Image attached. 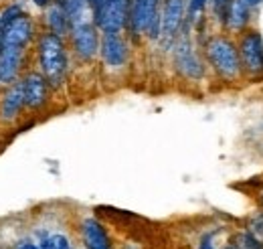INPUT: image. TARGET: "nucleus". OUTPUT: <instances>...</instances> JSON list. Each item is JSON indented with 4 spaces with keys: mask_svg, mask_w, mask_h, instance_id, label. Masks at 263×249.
<instances>
[{
    "mask_svg": "<svg viewBox=\"0 0 263 249\" xmlns=\"http://www.w3.org/2000/svg\"><path fill=\"white\" fill-rule=\"evenodd\" d=\"M233 247L235 249H263V243L257 241L249 231H241V233L235 235Z\"/></svg>",
    "mask_w": 263,
    "mask_h": 249,
    "instance_id": "obj_19",
    "label": "nucleus"
},
{
    "mask_svg": "<svg viewBox=\"0 0 263 249\" xmlns=\"http://www.w3.org/2000/svg\"><path fill=\"white\" fill-rule=\"evenodd\" d=\"M23 108H27V105H25L23 83H21V79H18V81H14L12 85H6V92L0 97V122L12 124L14 120H18Z\"/></svg>",
    "mask_w": 263,
    "mask_h": 249,
    "instance_id": "obj_13",
    "label": "nucleus"
},
{
    "mask_svg": "<svg viewBox=\"0 0 263 249\" xmlns=\"http://www.w3.org/2000/svg\"><path fill=\"white\" fill-rule=\"evenodd\" d=\"M172 61H174L176 71L191 81H200L204 77V65L198 57L189 32H182L176 37L172 45Z\"/></svg>",
    "mask_w": 263,
    "mask_h": 249,
    "instance_id": "obj_5",
    "label": "nucleus"
},
{
    "mask_svg": "<svg viewBox=\"0 0 263 249\" xmlns=\"http://www.w3.org/2000/svg\"><path fill=\"white\" fill-rule=\"evenodd\" d=\"M93 10V23L103 34H122L128 27L130 0H98Z\"/></svg>",
    "mask_w": 263,
    "mask_h": 249,
    "instance_id": "obj_4",
    "label": "nucleus"
},
{
    "mask_svg": "<svg viewBox=\"0 0 263 249\" xmlns=\"http://www.w3.org/2000/svg\"><path fill=\"white\" fill-rule=\"evenodd\" d=\"M65 8L67 16L71 21V27L77 25V23H83V21H91L93 19V10H91V4L89 0H59Z\"/></svg>",
    "mask_w": 263,
    "mask_h": 249,
    "instance_id": "obj_16",
    "label": "nucleus"
},
{
    "mask_svg": "<svg viewBox=\"0 0 263 249\" xmlns=\"http://www.w3.org/2000/svg\"><path fill=\"white\" fill-rule=\"evenodd\" d=\"M25 51L27 49L0 45V83L2 85H12L14 81L21 79Z\"/></svg>",
    "mask_w": 263,
    "mask_h": 249,
    "instance_id": "obj_12",
    "label": "nucleus"
},
{
    "mask_svg": "<svg viewBox=\"0 0 263 249\" xmlns=\"http://www.w3.org/2000/svg\"><path fill=\"white\" fill-rule=\"evenodd\" d=\"M186 2L189 0H162V34L164 43L174 45L176 37L180 34V29L186 19Z\"/></svg>",
    "mask_w": 263,
    "mask_h": 249,
    "instance_id": "obj_8",
    "label": "nucleus"
},
{
    "mask_svg": "<svg viewBox=\"0 0 263 249\" xmlns=\"http://www.w3.org/2000/svg\"><path fill=\"white\" fill-rule=\"evenodd\" d=\"M89 4H91V8H93V6L98 4V0H89Z\"/></svg>",
    "mask_w": 263,
    "mask_h": 249,
    "instance_id": "obj_28",
    "label": "nucleus"
},
{
    "mask_svg": "<svg viewBox=\"0 0 263 249\" xmlns=\"http://www.w3.org/2000/svg\"><path fill=\"white\" fill-rule=\"evenodd\" d=\"M14 249H41V247H39L34 241H29V239H25V241H18Z\"/></svg>",
    "mask_w": 263,
    "mask_h": 249,
    "instance_id": "obj_24",
    "label": "nucleus"
},
{
    "mask_svg": "<svg viewBox=\"0 0 263 249\" xmlns=\"http://www.w3.org/2000/svg\"><path fill=\"white\" fill-rule=\"evenodd\" d=\"M206 2H209V0H189V2H186V19H189L191 25L202 14V10L206 8Z\"/></svg>",
    "mask_w": 263,
    "mask_h": 249,
    "instance_id": "obj_20",
    "label": "nucleus"
},
{
    "mask_svg": "<svg viewBox=\"0 0 263 249\" xmlns=\"http://www.w3.org/2000/svg\"><path fill=\"white\" fill-rule=\"evenodd\" d=\"M198 249H217V247H215V243H213V233H209V235H204V237L200 239V245H198ZM227 249H235V247H233V243H231Z\"/></svg>",
    "mask_w": 263,
    "mask_h": 249,
    "instance_id": "obj_23",
    "label": "nucleus"
},
{
    "mask_svg": "<svg viewBox=\"0 0 263 249\" xmlns=\"http://www.w3.org/2000/svg\"><path fill=\"white\" fill-rule=\"evenodd\" d=\"M21 83L25 94V105L29 110H41L49 99V87H51L45 75L39 71H29L27 75L21 77Z\"/></svg>",
    "mask_w": 263,
    "mask_h": 249,
    "instance_id": "obj_10",
    "label": "nucleus"
},
{
    "mask_svg": "<svg viewBox=\"0 0 263 249\" xmlns=\"http://www.w3.org/2000/svg\"><path fill=\"white\" fill-rule=\"evenodd\" d=\"M34 243L41 249H73L63 233H43Z\"/></svg>",
    "mask_w": 263,
    "mask_h": 249,
    "instance_id": "obj_17",
    "label": "nucleus"
},
{
    "mask_svg": "<svg viewBox=\"0 0 263 249\" xmlns=\"http://www.w3.org/2000/svg\"><path fill=\"white\" fill-rule=\"evenodd\" d=\"M45 23H47L49 32H53V34H57V37H61V39L71 32V21H69L65 8H63V4H61L59 0H55V2H51V4L47 6Z\"/></svg>",
    "mask_w": 263,
    "mask_h": 249,
    "instance_id": "obj_15",
    "label": "nucleus"
},
{
    "mask_svg": "<svg viewBox=\"0 0 263 249\" xmlns=\"http://www.w3.org/2000/svg\"><path fill=\"white\" fill-rule=\"evenodd\" d=\"M239 59L241 67L247 75L263 79V37L259 31H247L243 32L239 41Z\"/></svg>",
    "mask_w": 263,
    "mask_h": 249,
    "instance_id": "obj_6",
    "label": "nucleus"
},
{
    "mask_svg": "<svg viewBox=\"0 0 263 249\" xmlns=\"http://www.w3.org/2000/svg\"><path fill=\"white\" fill-rule=\"evenodd\" d=\"M31 2H33L34 6H39V8H47V6H49L53 0H31Z\"/></svg>",
    "mask_w": 263,
    "mask_h": 249,
    "instance_id": "obj_25",
    "label": "nucleus"
},
{
    "mask_svg": "<svg viewBox=\"0 0 263 249\" xmlns=\"http://www.w3.org/2000/svg\"><path fill=\"white\" fill-rule=\"evenodd\" d=\"M23 12H25V8H23L21 2H10V4L2 6V10H0V31H2L8 23H12L16 16H21Z\"/></svg>",
    "mask_w": 263,
    "mask_h": 249,
    "instance_id": "obj_18",
    "label": "nucleus"
},
{
    "mask_svg": "<svg viewBox=\"0 0 263 249\" xmlns=\"http://www.w3.org/2000/svg\"><path fill=\"white\" fill-rule=\"evenodd\" d=\"M34 39V23L33 19L23 12L21 16H16L12 23H8L2 29L0 37V45L4 47H18V49H27Z\"/></svg>",
    "mask_w": 263,
    "mask_h": 249,
    "instance_id": "obj_9",
    "label": "nucleus"
},
{
    "mask_svg": "<svg viewBox=\"0 0 263 249\" xmlns=\"http://www.w3.org/2000/svg\"><path fill=\"white\" fill-rule=\"evenodd\" d=\"M204 53H206L211 67L217 71L219 77H223L227 81H235L241 75L243 67H241V59H239V51L231 39L223 37V34L211 37L206 41Z\"/></svg>",
    "mask_w": 263,
    "mask_h": 249,
    "instance_id": "obj_2",
    "label": "nucleus"
},
{
    "mask_svg": "<svg viewBox=\"0 0 263 249\" xmlns=\"http://www.w3.org/2000/svg\"><path fill=\"white\" fill-rule=\"evenodd\" d=\"M243 2H245V4H247V6L251 8V10H253V8H257V6L261 4L263 0H243Z\"/></svg>",
    "mask_w": 263,
    "mask_h": 249,
    "instance_id": "obj_26",
    "label": "nucleus"
},
{
    "mask_svg": "<svg viewBox=\"0 0 263 249\" xmlns=\"http://www.w3.org/2000/svg\"><path fill=\"white\" fill-rule=\"evenodd\" d=\"M259 203H261V207H263V188H261V192H259Z\"/></svg>",
    "mask_w": 263,
    "mask_h": 249,
    "instance_id": "obj_27",
    "label": "nucleus"
},
{
    "mask_svg": "<svg viewBox=\"0 0 263 249\" xmlns=\"http://www.w3.org/2000/svg\"><path fill=\"white\" fill-rule=\"evenodd\" d=\"M36 59L41 73L49 81L51 87H61L67 77L69 59H67L65 43L61 37L53 32H43L36 41Z\"/></svg>",
    "mask_w": 263,
    "mask_h": 249,
    "instance_id": "obj_1",
    "label": "nucleus"
},
{
    "mask_svg": "<svg viewBox=\"0 0 263 249\" xmlns=\"http://www.w3.org/2000/svg\"><path fill=\"white\" fill-rule=\"evenodd\" d=\"M257 241H261L263 243V217H255L251 219V223H249V229H247Z\"/></svg>",
    "mask_w": 263,
    "mask_h": 249,
    "instance_id": "obj_21",
    "label": "nucleus"
},
{
    "mask_svg": "<svg viewBox=\"0 0 263 249\" xmlns=\"http://www.w3.org/2000/svg\"><path fill=\"white\" fill-rule=\"evenodd\" d=\"M81 237L87 249H111L109 235L98 219L89 217L81 223Z\"/></svg>",
    "mask_w": 263,
    "mask_h": 249,
    "instance_id": "obj_14",
    "label": "nucleus"
},
{
    "mask_svg": "<svg viewBox=\"0 0 263 249\" xmlns=\"http://www.w3.org/2000/svg\"><path fill=\"white\" fill-rule=\"evenodd\" d=\"M162 0H130L128 29L134 37L146 34L156 41L162 34Z\"/></svg>",
    "mask_w": 263,
    "mask_h": 249,
    "instance_id": "obj_3",
    "label": "nucleus"
},
{
    "mask_svg": "<svg viewBox=\"0 0 263 249\" xmlns=\"http://www.w3.org/2000/svg\"><path fill=\"white\" fill-rule=\"evenodd\" d=\"M99 55L109 69H120L128 63V43L122 34H103L99 41Z\"/></svg>",
    "mask_w": 263,
    "mask_h": 249,
    "instance_id": "obj_11",
    "label": "nucleus"
},
{
    "mask_svg": "<svg viewBox=\"0 0 263 249\" xmlns=\"http://www.w3.org/2000/svg\"><path fill=\"white\" fill-rule=\"evenodd\" d=\"M69 37H71L73 51H75V55L81 61H91L99 53V41H101V37H99V29L96 27L93 19L73 25Z\"/></svg>",
    "mask_w": 263,
    "mask_h": 249,
    "instance_id": "obj_7",
    "label": "nucleus"
},
{
    "mask_svg": "<svg viewBox=\"0 0 263 249\" xmlns=\"http://www.w3.org/2000/svg\"><path fill=\"white\" fill-rule=\"evenodd\" d=\"M231 0H211V4H213V12H215V16L223 23V19H225V12H227V6H229Z\"/></svg>",
    "mask_w": 263,
    "mask_h": 249,
    "instance_id": "obj_22",
    "label": "nucleus"
}]
</instances>
